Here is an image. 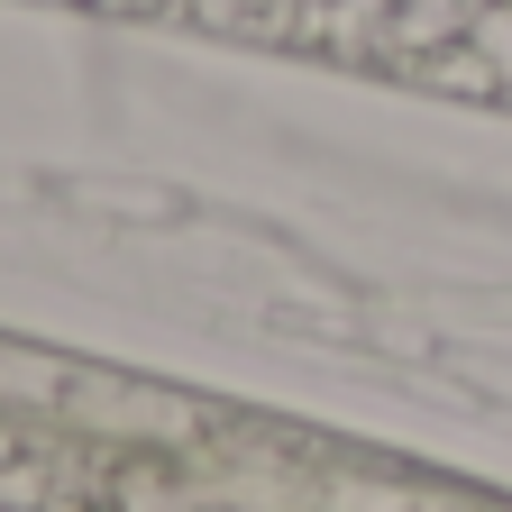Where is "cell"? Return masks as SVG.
Returning <instances> with one entry per match:
<instances>
[{
  "label": "cell",
  "mask_w": 512,
  "mask_h": 512,
  "mask_svg": "<svg viewBox=\"0 0 512 512\" xmlns=\"http://www.w3.org/2000/svg\"><path fill=\"white\" fill-rule=\"evenodd\" d=\"M147 19L512 110V0H156Z\"/></svg>",
  "instance_id": "6da1fadb"
}]
</instances>
